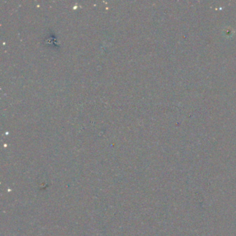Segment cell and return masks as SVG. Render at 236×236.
I'll return each instance as SVG.
<instances>
[]
</instances>
